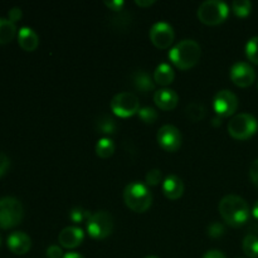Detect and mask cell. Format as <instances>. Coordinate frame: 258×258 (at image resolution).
Masks as SVG:
<instances>
[{
    "label": "cell",
    "mask_w": 258,
    "mask_h": 258,
    "mask_svg": "<svg viewBox=\"0 0 258 258\" xmlns=\"http://www.w3.org/2000/svg\"><path fill=\"white\" fill-rule=\"evenodd\" d=\"M219 213L224 222L232 227H241L248 222L251 209L243 198L234 194H229L219 202Z\"/></svg>",
    "instance_id": "obj_1"
},
{
    "label": "cell",
    "mask_w": 258,
    "mask_h": 258,
    "mask_svg": "<svg viewBox=\"0 0 258 258\" xmlns=\"http://www.w3.org/2000/svg\"><path fill=\"white\" fill-rule=\"evenodd\" d=\"M202 55L201 45L191 39H184L176 43L169 50V59L179 70L186 71L193 68L199 62Z\"/></svg>",
    "instance_id": "obj_2"
},
{
    "label": "cell",
    "mask_w": 258,
    "mask_h": 258,
    "mask_svg": "<svg viewBox=\"0 0 258 258\" xmlns=\"http://www.w3.org/2000/svg\"><path fill=\"white\" fill-rule=\"evenodd\" d=\"M125 204L136 213H144L151 207L153 196L145 184L140 181H134L126 185L123 190Z\"/></svg>",
    "instance_id": "obj_3"
},
{
    "label": "cell",
    "mask_w": 258,
    "mask_h": 258,
    "mask_svg": "<svg viewBox=\"0 0 258 258\" xmlns=\"http://www.w3.org/2000/svg\"><path fill=\"white\" fill-rule=\"evenodd\" d=\"M228 14V5L221 0H207L198 8V19L207 25L221 24L227 19Z\"/></svg>",
    "instance_id": "obj_4"
},
{
    "label": "cell",
    "mask_w": 258,
    "mask_h": 258,
    "mask_svg": "<svg viewBox=\"0 0 258 258\" xmlns=\"http://www.w3.org/2000/svg\"><path fill=\"white\" fill-rule=\"evenodd\" d=\"M258 130L257 118L251 113H238L228 122V133L236 140H248Z\"/></svg>",
    "instance_id": "obj_5"
},
{
    "label": "cell",
    "mask_w": 258,
    "mask_h": 258,
    "mask_svg": "<svg viewBox=\"0 0 258 258\" xmlns=\"http://www.w3.org/2000/svg\"><path fill=\"white\" fill-rule=\"evenodd\" d=\"M24 214L23 204L14 197L0 198V227L12 228L20 223Z\"/></svg>",
    "instance_id": "obj_6"
},
{
    "label": "cell",
    "mask_w": 258,
    "mask_h": 258,
    "mask_svg": "<svg viewBox=\"0 0 258 258\" xmlns=\"http://www.w3.org/2000/svg\"><path fill=\"white\" fill-rule=\"evenodd\" d=\"M86 228L93 239L107 238L113 231V217L106 211L96 212L87 221Z\"/></svg>",
    "instance_id": "obj_7"
},
{
    "label": "cell",
    "mask_w": 258,
    "mask_h": 258,
    "mask_svg": "<svg viewBox=\"0 0 258 258\" xmlns=\"http://www.w3.org/2000/svg\"><path fill=\"white\" fill-rule=\"evenodd\" d=\"M111 110L118 117H130L140 110V101L138 96L131 92H121L111 100Z\"/></svg>",
    "instance_id": "obj_8"
},
{
    "label": "cell",
    "mask_w": 258,
    "mask_h": 258,
    "mask_svg": "<svg viewBox=\"0 0 258 258\" xmlns=\"http://www.w3.org/2000/svg\"><path fill=\"white\" fill-rule=\"evenodd\" d=\"M213 108L219 117H229L238 108V98L229 90L218 91L213 98Z\"/></svg>",
    "instance_id": "obj_9"
},
{
    "label": "cell",
    "mask_w": 258,
    "mask_h": 258,
    "mask_svg": "<svg viewBox=\"0 0 258 258\" xmlns=\"http://www.w3.org/2000/svg\"><path fill=\"white\" fill-rule=\"evenodd\" d=\"M151 43L159 49H166L170 47L174 42V29L170 24L165 22H158L150 28L149 32Z\"/></svg>",
    "instance_id": "obj_10"
},
{
    "label": "cell",
    "mask_w": 258,
    "mask_h": 258,
    "mask_svg": "<svg viewBox=\"0 0 258 258\" xmlns=\"http://www.w3.org/2000/svg\"><path fill=\"white\" fill-rule=\"evenodd\" d=\"M158 143L161 148L169 153H174L181 146V134L174 125H164L159 128Z\"/></svg>",
    "instance_id": "obj_11"
},
{
    "label": "cell",
    "mask_w": 258,
    "mask_h": 258,
    "mask_svg": "<svg viewBox=\"0 0 258 258\" xmlns=\"http://www.w3.org/2000/svg\"><path fill=\"white\" fill-rule=\"evenodd\" d=\"M229 76H231V80L234 85L244 88L249 87L254 82L256 72L249 63L237 62L232 66Z\"/></svg>",
    "instance_id": "obj_12"
},
{
    "label": "cell",
    "mask_w": 258,
    "mask_h": 258,
    "mask_svg": "<svg viewBox=\"0 0 258 258\" xmlns=\"http://www.w3.org/2000/svg\"><path fill=\"white\" fill-rule=\"evenodd\" d=\"M85 239V233L80 227H66L58 236V242L62 247L68 249L76 248Z\"/></svg>",
    "instance_id": "obj_13"
},
{
    "label": "cell",
    "mask_w": 258,
    "mask_h": 258,
    "mask_svg": "<svg viewBox=\"0 0 258 258\" xmlns=\"http://www.w3.org/2000/svg\"><path fill=\"white\" fill-rule=\"evenodd\" d=\"M154 102L160 110L171 111L176 107L179 102V96L171 88H161L154 95Z\"/></svg>",
    "instance_id": "obj_14"
},
{
    "label": "cell",
    "mask_w": 258,
    "mask_h": 258,
    "mask_svg": "<svg viewBox=\"0 0 258 258\" xmlns=\"http://www.w3.org/2000/svg\"><path fill=\"white\" fill-rule=\"evenodd\" d=\"M8 247L15 254H25L32 247V241L27 233L22 231H15L8 237Z\"/></svg>",
    "instance_id": "obj_15"
},
{
    "label": "cell",
    "mask_w": 258,
    "mask_h": 258,
    "mask_svg": "<svg viewBox=\"0 0 258 258\" xmlns=\"http://www.w3.org/2000/svg\"><path fill=\"white\" fill-rule=\"evenodd\" d=\"M163 193L170 201H176L180 198L184 193V184L180 178L176 175L166 176L163 181Z\"/></svg>",
    "instance_id": "obj_16"
},
{
    "label": "cell",
    "mask_w": 258,
    "mask_h": 258,
    "mask_svg": "<svg viewBox=\"0 0 258 258\" xmlns=\"http://www.w3.org/2000/svg\"><path fill=\"white\" fill-rule=\"evenodd\" d=\"M131 83L141 93H148L155 90V83L146 71H135L131 75Z\"/></svg>",
    "instance_id": "obj_17"
},
{
    "label": "cell",
    "mask_w": 258,
    "mask_h": 258,
    "mask_svg": "<svg viewBox=\"0 0 258 258\" xmlns=\"http://www.w3.org/2000/svg\"><path fill=\"white\" fill-rule=\"evenodd\" d=\"M18 42L23 49L33 52V50L37 49L38 44H39V38L32 28L23 27L20 28L19 33H18Z\"/></svg>",
    "instance_id": "obj_18"
},
{
    "label": "cell",
    "mask_w": 258,
    "mask_h": 258,
    "mask_svg": "<svg viewBox=\"0 0 258 258\" xmlns=\"http://www.w3.org/2000/svg\"><path fill=\"white\" fill-rule=\"evenodd\" d=\"M175 78V73H174L173 67L168 63H161L155 68L154 72V81L160 86H168Z\"/></svg>",
    "instance_id": "obj_19"
},
{
    "label": "cell",
    "mask_w": 258,
    "mask_h": 258,
    "mask_svg": "<svg viewBox=\"0 0 258 258\" xmlns=\"http://www.w3.org/2000/svg\"><path fill=\"white\" fill-rule=\"evenodd\" d=\"M95 126L96 130H97L98 133L103 134V135L106 136L113 135V134L116 133V130H117V123H116V121L108 115H101L100 117L96 120Z\"/></svg>",
    "instance_id": "obj_20"
},
{
    "label": "cell",
    "mask_w": 258,
    "mask_h": 258,
    "mask_svg": "<svg viewBox=\"0 0 258 258\" xmlns=\"http://www.w3.org/2000/svg\"><path fill=\"white\" fill-rule=\"evenodd\" d=\"M15 33H17L15 23L5 18H0V44L10 42L15 37Z\"/></svg>",
    "instance_id": "obj_21"
},
{
    "label": "cell",
    "mask_w": 258,
    "mask_h": 258,
    "mask_svg": "<svg viewBox=\"0 0 258 258\" xmlns=\"http://www.w3.org/2000/svg\"><path fill=\"white\" fill-rule=\"evenodd\" d=\"M115 153V144L110 138H102L96 144V154L98 158L107 159Z\"/></svg>",
    "instance_id": "obj_22"
},
{
    "label": "cell",
    "mask_w": 258,
    "mask_h": 258,
    "mask_svg": "<svg viewBox=\"0 0 258 258\" xmlns=\"http://www.w3.org/2000/svg\"><path fill=\"white\" fill-rule=\"evenodd\" d=\"M242 249L249 258H258V237L254 234H247L242 242Z\"/></svg>",
    "instance_id": "obj_23"
},
{
    "label": "cell",
    "mask_w": 258,
    "mask_h": 258,
    "mask_svg": "<svg viewBox=\"0 0 258 258\" xmlns=\"http://www.w3.org/2000/svg\"><path fill=\"white\" fill-rule=\"evenodd\" d=\"M186 116L190 118L194 122H198V121L203 120L206 117L207 110L204 107L203 103L201 102H191L189 103L188 107H186Z\"/></svg>",
    "instance_id": "obj_24"
},
{
    "label": "cell",
    "mask_w": 258,
    "mask_h": 258,
    "mask_svg": "<svg viewBox=\"0 0 258 258\" xmlns=\"http://www.w3.org/2000/svg\"><path fill=\"white\" fill-rule=\"evenodd\" d=\"M252 10V3L249 0H234L232 3V12L239 18H244L249 15Z\"/></svg>",
    "instance_id": "obj_25"
},
{
    "label": "cell",
    "mask_w": 258,
    "mask_h": 258,
    "mask_svg": "<svg viewBox=\"0 0 258 258\" xmlns=\"http://www.w3.org/2000/svg\"><path fill=\"white\" fill-rule=\"evenodd\" d=\"M91 216H92V214H91L90 212L81 208V207H75V208L71 209L70 212V219L76 224L83 223V222L87 223V221L90 219Z\"/></svg>",
    "instance_id": "obj_26"
},
{
    "label": "cell",
    "mask_w": 258,
    "mask_h": 258,
    "mask_svg": "<svg viewBox=\"0 0 258 258\" xmlns=\"http://www.w3.org/2000/svg\"><path fill=\"white\" fill-rule=\"evenodd\" d=\"M246 55L252 63L258 64V35L252 37L246 44Z\"/></svg>",
    "instance_id": "obj_27"
},
{
    "label": "cell",
    "mask_w": 258,
    "mask_h": 258,
    "mask_svg": "<svg viewBox=\"0 0 258 258\" xmlns=\"http://www.w3.org/2000/svg\"><path fill=\"white\" fill-rule=\"evenodd\" d=\"M139 117L141 118V121L148 125L150 123H154L156 120H158V112L154 107H150V106H145V107H141L138 112Z\"/></svg>",
    "instance_id": "obj_28"
},
{
    "label": "cell",
    "mask_w": 258,
    "mask_h": 258,
    "mask_svg": "<svg viewBox=\"0 0 258 258\" xmlns=\"http://www.w3.org/2000/svg\"><path fill=\"white\" fill-rule=\"evenodd\" d=\"M161 178H163V175H161V171L159 170V169H153V170L148 171V174H146V176H145V180H146V184H148V185L155 186L160 183Z\"/></svg>",
    "instance_id": "obj_29"
},
{
    "label": "cell",
    "mask_w": 258,
    "mask_h": 258,
    "mask_svg": "<svg viewBox=\"0 0 258 258\" xmlns=\"http://www.w3.org/2000/svg\"><path fill=\"white\" fill-rule=\"evenodd\" d=\"M224 232H226V228H224L223 224L218 223V222H214L208 227V234L213 238H218V237L223 236Z\"/></svg>",
    "instance_id": "obj_30"
},
{
    "label": "cell",
    "mask_w": 258,
    "mask_h": 258,
    "mask_svg": "<svg viewBox=\"0 0 258 258\" xmlns=\"http://www.w3.org/2000/svg\"><path fill=\"white\" fill-rule=\"evenodd\" d=\"M47 257L48 258H63V251L59 246H49L47 249Z\"/></svg>",
    "instance_id": "obj_31"
},
{
    "label": "cell",
    "mask_w": 258,
    "mask_h": 258,
    "mask_svg": "<svg viewBox=\"0 0 258 258\" xmlns=\"http://www.w3.org/2000/svg\"><path fill=\"white\" fill-rule=\"evenodd\" d=\"M9 165H10V160L9 158H8V155L0 151V176H2L3 174L7 173Z\"/></svg>",
    "instance_id": "obj_32"
},
{
    "label": "cell",
    "mask_w": 258,
    "mask_h": 258,
    "mask_svg": "<svg viewBox=\"0 0 258 258\" xmlns=\"http://www.w3.org/2000/svg\"><path fill=\"white\" fill-rule=\"evenodd\" d=\"M249 178H251L252 183L258 186V159L252 163L251 168H249Z\"/></svg>",
    "instance_id": "obj_33"
},
{
    "label": "cell",
    "mask_w": 258,
    "mask_h": 258,
    "mask_svg": "<svg viewBox=\"0 0 258 258\" xmlns=\"http://www.w3.org/2000/svg\"><path fill=\"white\" fill-rule=\"evenodd\" d=\"M105 5L110 10H113V12H121L123 5H125V3H123L122 0H112V2H107V0H106Z\"/></svg>",
    "instance_id": "obj_34"
},
{
    "label": "cell",
    "mask_w": 258,
    "mask_h": 258,
    "mask_svg": "<svg viewBox=\"0 0 258 258\" xmlns=\"http://www.w3.org/2000/svg\"><path fill=\"white\" fill-rule=\"evenodd\" d=\"M22 15H23V13H22V9H20V8L14 7L9 10V20H12L13 23H15L17 20H19L20 18H22Z\"/></svg>",
    "instance_id": "obj_35"
},
{
    "label": "cell",
    "mask_w": 258,
    "mask_h": 258,
    "mask_svg": "<svg viewBox=\"0 0 258 258\" xmlns=\"http://www.w3.org/2000/svg\"><path fill=\"white\" fill-rule=\"evenodd\" d=\"M203 258H227V257L224 256L223 252L218 251V249H211V251H208L206 254H204Z\"/></svg>",
    "instance_id": "obj_36"
},
{
    "label": "cell",
    "mask_w": 258,
    "mask_h": 258,
    "mask_svg": "<svg viewBox=\"0 0 258 258\" xmlns=\"http://www.w3.org/2000/svg\"><path fill=\"white\" fill-rule=\"evenodd\" d=\"M135 4L141 8H146V7H151V5H154L155 4V2H154V0H136Z\"/></svg>",
    "instance_id": "obj_37"
},
{
    "label": "cell",
    "mask_w": 258,
    "mask_h": 258,
    "mask_svg": "<svg viewBox=\"0 0 258 258\" xmlns=\"http://www.w3.org/2000/svg\"><path fill=\"white\" fill-rule=\"evenodd\" d=\"M63 258H83V256L80 253H76V252H68L67 254H64Z\"/></svg>",
    "instance_id": "obj_38"
},
{
    "label": "cell",
    "mask_w": 258,
    "mask_h": 258,
    "mask_svg": "<svg viewBox=\"0 0 258 258\" xmlns=\"http://www.w3.org/2000/svg\"><path fill=\"white\" fill-rule=\"evenodd\" d=\"M252 214H253V217L256 219H258V201L254 203L253 206V209H252Z\"/></svg>",
    "instance_id": "obj_39"
},
{
    "label": "cell",
    "mask_w": 258,
    "mask_h": 258,
    "mask_svg": "<svg viewBox=\"0 0 258 258\" xmlns=\"http://www.w3.org/2000/svg\"><path fill=\"white\" fill-rule=\"evenodd\" d=\"M145 258H159L158 256H148V257H145Z\"/></svg>",
    "instance_id": "obj_40"
}]
</instances>
